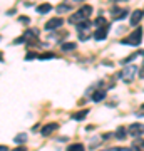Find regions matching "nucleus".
Here are the masks:
<instances>
[{
  "mask_svg": "<svg viewBox=\"0 0 144 151\" xmlns=\"http://www.w3.org/2000/svg\"><path fill=\"white\" fill-rule=\"evenodd\" d=\"M67 151H85V146L82 143H72V145H69Z\"/></svg>",
  "mask_w": 144,
  "mask_h": 151,
  "instance_id": "12",
  "label": "nucleus"
},
{
  "mask_svg": "<svg viewBox=\"0 0 144 151\" xmlns=\"http://www.w3.org/2000/svg\"><path fill=\"white\" fill-rule=\"evenodd\" d=\"M94 24H96V27H97V29H99V27H106V25H107V20H106V17L99 15L96 20H94Z\"/></svg>",
  "mask_w": 144,
  "mask_h": 151,
  "instance_id": "18",
  "label": "nucleus"
},
{
  "mask_svg": "<svg viewBox=\"0 0 144 151\" xmlns=\"http://www.w3.org/2000/svg\"><path fill=\"white\" fill-rule=\"evenodd\" d=\"M104 97H106V91H104V89H97V91L92 92V97H91V99L94 101V103H101Z\"/></svg>",
  "mask_w": 144,
  "mask_h": 151,
  "instance_id": "9",
  "label": "nucleus"
},
{
  "mask_svg": "<svg viewBox=\"0 0 144 151\" xmlns=\"http://www.w3.org/2000/svg\"><path fill=\"white\" fill-rule=\"evenodd\" d=\"M139 74H141V76H143V77H144V67H143V70H141V72H139Z\"/></svg>",
  "mask_w": 144,
  "mask_h": 151,
  "instance_id": "33",
  "label": "nucleus"
},
{
  "mask_svg": "<svg viewBox=\"0 0 144 151\" xmlns=\"http://www.w3.org/2000/svg\"><path fill=\"white\" fill-rule=\"evenodd\" d=\"M101 151H116V148H107V150H101Z\"/></svg>",
  "mask_w": 144,
  "mask_h": 151,
  "instance_id": "32",
  "label": "nucleus"
},
{
  "mask_svg": "<svg viewBox=\"0 0 144 151\" xmlns=\"http://www.w3.org/2000/svg\"><path fill=\"white\" fill-rule=\"evenodd\" d=\"M107 32H109V25L96 29V32H94V39H96V40H104V39L107 37Z\"/></svg>",
  "mask_w": 144,
  "mask_h": 151,
  "instance_id": "8",
  "label": "nucleus"
},
{
  "mask_svg": "<svg viewBox=\"0 0 144 151\" xmlns=\"http://www.w3.org/2000/svg\"><path fill=\"white\" fill-rule=\"evenodd\" d=\"M116 151H134L133 148H116Z\"/></svg>",
  "mask_w": 144,
  "mask_h": 151,
  "instance_id": "27",
  "label": "nucleus"
},
{
  "mask_svg": "<svg viewBox=\"0 0 144 151\" xmlns=\"http://www.w3.org/2000/svg\"><path fill=\"white\" fill-rule=\"evenodd\" d=\"M54 57H55V54H54V52H45V54H39L37 59L45 60V59H54Z\"/></svg>",
  "mask_w": 144,
  "mask_h": 151,
  "instance_id": "20",
  "label": "nucleus"
},
{
  "mask_svg": "<svg viewBox=\"0 0 144 151\" xmlns=\"http://www.w3.org/2000/svg\"><path fill=\"white\" fill-rule=\"evenodd\" d=\"M34 57H39L37 54H34V52H29V54L25 55V60H29V59H34Z\"/></svg>",
  "mask_w": 144,
  "mask_h": 151,
  "instance_id": "26",
  "label": "nucleus"
},
{
  "mask_svg": "<svg viewBox=\"0 0 144 151\" xmlns=\"http://www.w3.org/2000/svg\"><path fill=\"white\" fill-rule=\"evenodd\" d=\"M136 57H138V54H131L128 59H124V60H123V64H129V62H131V60H134Z\"/></svg>",
  "mask_w": 144,
  "mask_h": 151,
  "instance_id": "24",
  "label": "nucleus"
},
{
  "mask_svg": "<svg viewBox=\"0 0 144 151\" xmlns=\"http://www.w3.org/2000/svg\"><path fill=\"white\" fill-rule=\"evenodd\" d=\"M25 40H27V39H25V35H22V37L15 39V40H14V44H24Z\"/></svg>",
  "mask_w": 144,
  "mask_h": 151,
  "instance_id": "25",
  "label": "nucleus"
},
{
  "mask_svg": "<svg viewBox=\"0 0 144 151\" xmlns=\"http://www.w3.org/2000/svg\"><path fill=\"white\" fill-rule=\"evenodd\" d=\"M133 148L136 151H144V139H141V138H136L133 143Z\"/></svg>",
  "mask_w": 144,
  "mask_h": 151,
  "instance_id": "11",
  "label": "nucleus"
},
{
  "mask_svg": "<svg viewBox=\"0 0 144 151\" xmlns=\"http://www.w3.org/2000/svg\"><path fill=\"white\" fill-rule=\"evenodd\" d=\"M128 133H129V136H134V138H139V136L144 133V124H141V123H134V124H131L128 128Z\"/></svg>",
  "mask_w": 144,
  "mask_h": 151,
  "instance_id": "4",
  "label": "nucleus"
},
{
  "mask_svg": "<svg viewBox=\"0 0 144 151\" xmlns=\"http://www.w3.org/2000/svg\"><path fill=\"white\" fill-rule=\"evenodd\" d=\"M89 27H91V22L89 20H85V22H82V24H79V25H77V30H79V34H82V32H87V30H89Z\"/></svg>",
  "mask_w": 144,
  "mask_h": 151,
  "instance_id": "15",
  "label": "nucleus"
},
{
  "mask_svg": "<svg viewBox=\"0 0 144 151\" xmlns=\"http://www.w3.org/2000/svg\"><path fill=\"white\" fill-rule=\"evenodd\" d=\"M126 134H128V129H126V128H123V126H121V128H117V129H116V133H114V136H116L117 139H124V138H126Z\"/></svg>",
  "mask_w": 144,
  "mask_h": 151,
  "instance_id": "13",
  "label": "nucleus"
},
{
  "mask_svg": "<svg viewBox=\"0 0 144 151\" xmlns=\"http://www.w3.org/2000/svg\"><path fill=\"white\" fill-rule=\"evenodd\" d=\"M138 72H139V67H136V65H128V67H124L117 76H119V79H123V82L131 84V82L134 81V77L138 76Z\"/></svg>",
  "mask_w": 144,
  "mask_h": 151,
  "instance_id": "2",
  "label": "nucleus"
},
{
  "mask_svg": "<svg viewBox=\"0 0 144 151\" xmlns=\"http://www.w3.org/2000/svg\"><path fill=\"white\" fill-rule=\"evenodd\" d=\"M141 42H143V29L141 27H136V30H133L128 37L121 40V44H124V45H134V47L141 45Z\"/></svg>",
  "mask_w": 144,
  "mask_h": 151,
  "instance_id": "1",
  "label": "nucleus"
},
{
  "mask_svg": "<svg viewBox=\"0 0 144 151\" xmlns=\"http://www.w3.org/2000/svg\"><path fill=\"white\" fill-rule=\"evenodd\" d=\"M20 22H24V24H25V22H29V19H27V17H20Z\"/></svg>",
  "mask_w": 144,
  "mask_h": 151,
  "instance_id": "30",
  "label": "nucleus"
},
{
  "mask_svg": "<svg viewBox=\"0 0 144 151\" xmlns=\"http://www.w3.org/2000/svg\"><path fill=\"white\" fill-rule=\"evenodd\" d=\"M12 151H27L25 146H19V148H15V150H12Z\"/></svg>",
  "mask_w": 144,
  "mask_h": 151,
  "instance_id": "28",
  "label": "nucleus"
},
{
  "mask_svg": "<svg viewBox=\"0 0 144 151\" xmlns=\"http://www.w3.org/2000/svg\"><path fill=\"white\" fill-rule=\"evenodd\" d=\"M143 10H136L133 12V15H131V25H138L139 22H141V19H143Z\"/></svg>",
  "mask_w": 144,
  "mask_h": 151,
  "instance_id": "10",
  "label": "nucleus"
},
{
  "mask_svg": "<svg viewBox=\"0 0 144 151\" xmlns=\"http://www.w3.org/2000/svg\"><path fill=\"white\" fill-rule=\"evenodd\" d=\"M138 116H144V104L141 106V111H138Z\"/></svg>",
  "mask_w": 144,
  "mask_h": 151,
  "instance_id": "29",
  "label": "nucleus"
},
{
  "mask_svg": "<svg viewBox=\"0 0 144 151\" xmlns=\"http://www.w3.org/2000/svg\"><path fill=\"white\" fill-rule=\"evenodd\" d=\"M87 114H89V111H87V109H84V111H79V113L72 114V119H75V121H82Z\"/></svg>",
  "mask_w": 144,
  "mask_h": 151,
  "instance_id": "14",
  "label": "nucleus"
},
{
  "mask_svg": "<svg viewBox=\"0 0 144 151\" xmlns=\"http://www.w3.org/2000/svg\"><path fill=\"white\" fill-rule=\"evenodd\" d=\"M15 143H19V145H22V143H25L27 141V136L25 134H19V136H15Z\"/></svg>",
  "mask_w": 144,
  "mask_h": 151,
  "instance_id": "23",
  "label": "nucleus"
},
{
  "mask_svg": "<svg viewBox=\"0 0 144 151\" xmlns=\"http://www.w3.org/2000/svg\"><path fill=\"white\" fill-rule=\"evenodd\" d=\"M2 55H4V54H2V52H0V60H4V57H2Z\"/></svg>",
  "mask_w": 144,
  "mask_h": 151,
  "instance_id": "34",
  "label": "nucleus"
},
{
  "mask_svg": "<svg viewBox=\"0 0 144 151\" xmlns=\"http://www.w3.org/2000/svg\"><path fill=\"white\" fill-rule=\"evenodd\" d=\"M64 24V20L60 19V17H52L50 20L45 22V25H44V29L47 30V32H50V30H57V29H60V25Z\"/></svg>",
  "mask_w": 144,
  "mask_h": 151,
  "instance_id": "3",
  "label": "nucleus"
},
{
  "mask_svg": "<svg viewBox=\"0 0 144 151\" xmlns=\"http://www.w3.org/2000/svg\"><path fill=\"white\" fill-rule=\"evenodd\" d=\"M69 10H70L69 4H60V5L55 7V12H57V14H65V12H69Z\"/></svg>",
  "mask_w": 144,
  "mask_h": 151,
  "instance_id": "17",
  "label": "nucleus"
},
{
  "mask_svg": "<svg viewBox=\"0 0 144 151\" xmlns=\"http://www.w3.org/2000/svg\"><path fill=\"white\" fill-rule=\"evenodd\" d=\"M59 128V124L57 123H47L45 126H42V129H40V136H50L54 131Z\"/></svg>",
  "mask_w": 144,
  "mask_h": 151,
  "instance_id": "5",
  "label": "nucleus"
},
{
  "mask_svg": "<svg viewBox=\"0 0 144 151\" xmlns=\"http://www.w3.org/2000/svg\"><path fill=\"white\" fill-rule=\"evenodd\" d=\"M85 20H89V19H87V17H85L80 10L75 12L74 15L69 17V24H77V25H79V24H82V22H85Z\"/></svg>",
  "mask_w": 144,
  "mask_h": 151,
  "instance_id": "7",
  "label": "nucleus"
},
{
  "mask_svg": "<svg viewBox=\"0 0 144 151\" xmlns=\"http://www.w3.org/2000/svg\"><path fill=\"white\" fill-rule=\"evenodd\" d=\"M50 10H52V5H50V4H42V5L37 7L39 14H47V12H50Z\"/></svg>",
  "mask_w": 144,
  "mask_h": 151,
  "instance_id": "16",
  "label": "nucleus"
},
{
  "mask_svg": "<svg viewBox=\"0 0 144 151\" xmlns=\"http://www.w3.org/2000/svg\"><path fill=\"white\" fill-rule=\"evenodd\" d=\"M77 47L74 42H65V44H62V50H74V49Z\"/></svg>",
  "mask_w": 144,
  "mask_h": 151,
  "instance_id": "22",
  "label": "nucleus"
},
{
  "mask_svg": "<svg viewBox=\"0 0 144 151\" xmlns=\"http://www.w3.org/2000/svg\"><path fill=\"white\" fill-rule=\"evenodd\" d=\"M111 14H112V19H114V20H121V19H124V17L128 15V9H117V7H112Z\"/></svg>",
  "mask_w": 144,
  "mask_h": 151,
  "instance_id": "6",
  "label": "nucleus"
},
{
  "mask_svg": "<svg viewBox=\"0 0 144 151\" xmlns=\"http://www.w3.org/2000/svg\"><path fill=\"white\" fill-rule=\"evenodd\" d=\"M80 12H82V14H84V15L89 19V15L92 14V7H91V5H84L82 9H80Z\"/></svg>",
  "mask_w": 144,
  "mask_h": 151,
  "instance_id": "21",
  "label": "nucleus"
},
{
  "mask_svg": "<svg viewBox=\"0 0 144 151\" xmlns=\"http://www.w3.org/2000/svg\"><path fill=\"white\" fill-rule=\"evenodd\" d=\"M0 151H9V148L7 146H0Z\"/></svg>",
  "mask_w": 144,
  "mask_h": 151,
  "instance_id": "31",
  "label": "nucleus"
},
{
  "mask_svg": "<svg viewBox=\"0 0 144 151\" xmlns=\"http://www.w3.org/2000/svg\"><path fill=\"white\" fill-rule=\"evenodd\" d=\"M24 35H25V39L30 40V37H37V35H39V30H37V29H29V30H25Z\"/></svg>",
  "mask_w": 144,
  "mask_h": 151,
  "instance_id": "19",
  "label": "nucleus"
}]
</instances>
